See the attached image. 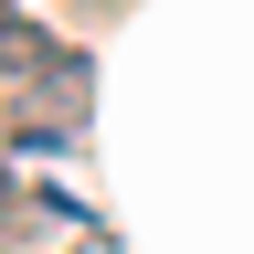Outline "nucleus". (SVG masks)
<instances>
[{
	"mask_svg": "<svg viewBox=\"0 0 254 254\" xmlns=\"http://www.w3.org/2000/svg\"><path fill=\"white\" fill-rule=\"evenodd\" d=\"M74 254H117V244H106V233H85V244H74Z\"/></svg>",
	"mask_w": 254,
	"mask_h": 254,
	"instance_id": "1",
	"label": "nucleus"
}]
</instances>
